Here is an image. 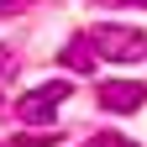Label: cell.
<instances>
[{
	"mask_svg": "<svg viewBox=\"0 0 147 147\" xmlns=\"http://www.w3.org/2000/svg\"><path fill=\"white\" fill-rule=\"evenodd\" d=\"M89 42H95V53L110 58V63H142L147 58V32L121 26V21H100L95 32H89Z\"/></svg>",
	"mask_w": 147,
	"mask_h": 147,
	"instance_id": "obj_1",
	"label": "cell"
},
{
	"mask_svg": "<svg viewBox=\"0 0 147 147\" xmlns=\"http://www.w3.org/2000/svg\"><path fill=\"white\" fill-rule=\"evenodd\" d=\"M68 100V79H53V84H37L26 89L21 100H16V116H21L26 126H53V116H58V105Z\"/></svg>",
	"mask_w": 147,
	"mask_h": 147,
	"instance_id": "obj_2",
	"label": "cell"
},
{
	"mask_svg": "<svg viewBox=\"0 0 147 147\" xmlns=\"http://www.w3.org/2000/svg\"><path fill=\"white\" fill-rule=\"evenodd\" d=\"M100 105L105 110H116V116H131V110H142L147 105V84L142 79H100Z\"/></svg>",
	"mask_w": 147,
	"mask_h": 147,
	"instance_id": "obj_3",
	"label": "cell"
},
{
	"mask_svg": "<svg viewBox=\"0 0 147 147\" xmlns=\"http://www.w3.org/2000/svg\"><path fill=\"white\" fill-rule=\"evenodd\" d=\"M58 63H68L74 74H95V68H100V53H95V42H89V37H68L63 53H58Z\"/></svg>",
	"mask_w": 147,
	"mask_h": 147,
	"instance_id": "obj_4",
	"label": "cell"
},
{
	"mask_svg": "<svg viewBox=\"0 0 147 147\" xmlns=\"http://www.w3.org/2000/svg\"><path fill=\"white\" fill-rule=\"evenodd\" d=\"M11 147H58V131H21Z\"/></svg>",
	"mask_w": 147,
	"mask_h": 147,
	"instance_id": "obj_5",
	"label": "cell"
},
{
	"mask_svg": "<svg viewBox=\"0 0 147 147\" xmlns=\"http://www.w3.org/2000/svg\"><path fill=\"white\" fill-rule=\"evenodd\" d=\"M84 147H137V142H126V137H116V131H100V137H89Z\"/></svg>",
	"mask_w": 147,
	"mask_h": 147,
	"instance_id": "obj_6",
	"label": "cell"
},
{
	"mask_svg": "<svg viewBox=\"0 0 147 147\" xmlns=\"http://www.w3.org/2000/svg\"><path fill=\"white\" fill-rule=\"evenodd\" d=\"M26 5H37V0H0V16H16V11H26Z\"/></svg>",
	"mask_w": 147,
	"mask_h": 147,
	"instance_id": "obj_7",
	"label": "cell"
},
{
	"mask_svg": "<svg viewBox=\"0 0 147 147\" xmlns=\"http://www.w3.org/2000/svg\"><path fill=\"white\" fill-rule=\"evenodd\" d=\"M5 74H11V47L0 42V79H5Z\"/></svg>",
	"mask_w": 147,
	"mask_h": 147,
	"instance_id": "obj_8",
	"label": "cell"
},
{
	"mask_svg": "<svg viewBox=\"0 0 147 147\" xmlns=\"http://www.w3.org/2000/svg\"><path fill=\"white\" fill-rule=\"evenodd\" d=\"M95 5H142L147 11V0H95Z\"/></svg>",
	"mask_w": 147,
	"mask_h": 147,
	"instance_id": "obj_9",
	"label": "cell"
}]
</instances>
